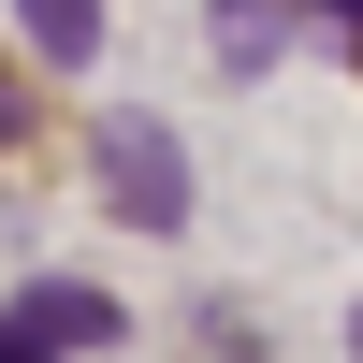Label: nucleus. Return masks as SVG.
<instances>
[{
  "mask_svg": "<svg viewBox=\"0 0 363 363\" xmlns=\"http://www.w3.org/2000/svg\"><path fill=\"white\" fill-rule=\"evenodd\" d=\"M15 29L44 58H102V0H15Z\"/></svg>",
  "mask_w": 363,
  "mask_h": 363,
  "instance_id": "obj_3",
  "label": "nucleus"
},
{
  "mask_svg": "<svg viewBox=\"0 0 363 363\" xmlns=\"http://www.w3.org/2000/svg\"><path fill=\"white\" fill-rule=\"evenodd\" d=\"M87 349H116V291L44 277V291H15V306H0V363H87Z\"/></svg>",
  "mask_w": 363,
  "mask_h": 363,
  "instance_id": "obj_1",
  "label": "nucleus"
},
{
  "mask_svg": "<svg viewBox=\"0 0 363 363\" xmlns=\"http://www.w3.org/2000/svg\"><path fill=\"white\" fill-rule=\"evenodd\" d=\"M102 189H116L131 233H174V218H189V174H174V131H160V116H102Z\"/></svg>",
  "mask_w": 363,
  "mask_h": 363,
  "instance_id": "obj_2",
  "label": "nucleus"
}]
</instances>
